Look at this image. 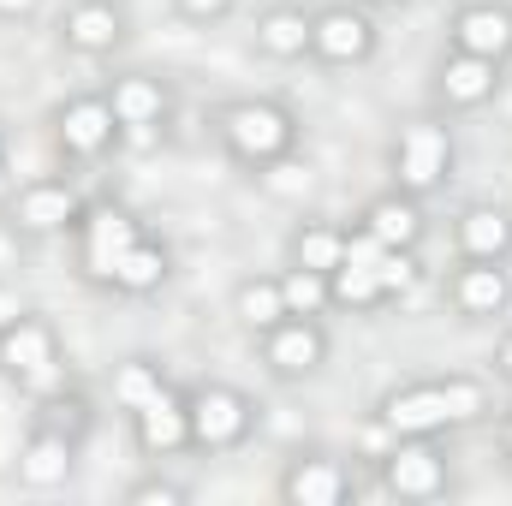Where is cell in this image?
I'll use <instances>...</instances> for the list:
<instances>
[{
	"mask_svg": "<svg viewBox=\"0 0 512 506\" xmlns=\"http://www.w3.org/2000/svg\"><path fill=\"white\" fill-rule=\"evenodd\" d=\"M280 298H286V316H328L334 310V286H328V274H316V268H298V262H286L280 268Z\"/></svg>",
	"mask_w": 512,
	"mask_h": 506,
	"instance_id": "29",
	"label": "cell"
},
{
	"mask_svg": "<svg viewBox=\"0 0 512 506\" xmlns=\"http://www.w3.org/2000/svg\"><path fill=\"white\" fill-rule=\"evenodd\" d=\"M54 36L78 60H114L131 42V12H126V0H72L60 12Z\"/></svg>",
	"mask_w": 512,
	"mask_h": 506,
	"instance_id": "14",
	"label": "cell"
},
{
	"mask_svg": "<svg viewBox=\"0 0 512 506\" xmlns=\"http://www.w3.org/2000/svg\"><path fill=\"white\" fill-rule=\"evenodd\" d=\"M167 280H173V251H167L155 233H143L126 251L120 274H114V292H120V298H155Z\"/></svg>",
	"mask_w": 512,
	"mask_h": 506,
	"instance_id": "25",
	"label": "cell"
},
{
	"mask_svg": "<svg viewBox=\"0 0 512 506\" xmlns=\"http://www.w3.org/2000/svg\"><path fill=\"white\" fill-rule=\"evenodd\" d=\"M441 298H447V310L459 322H501L512 310V268L507 262H471V256H459L453 274H447V286H441Z\"/></svg>",
	"mask_w": 512,
	"mask_h": 506,
	"instance_id": "16",
	"label": "cell"
},
{
	"mask_svg": "<svg viewBox=\"0 0 512 506\" xmlns=\"http://www.w3.org/2000/svg\"><path fill=\"white\" fill-rule=\"evenodd\" d=\"M376 477H382V495L423 506L453 489V459H447L441 435H399L376 453Z\"/></svg>",
	"mask_w": 512,
	"mask_h": 506,
	"instance_id": "7",
	"label": "cell"
},
{
	"mask_svg": "<svg viewBox=\"0 0 512 506\" xmlns=\"http://www.w3.org/2000/svg\"><path fill=\"white\" fill-rule=\"evenodd\" d=\"M352 227H364L382 251H423V239H429L423 197H411V191H399V185L376 191V197L352 215Z\"/></svg>",
	"mask_w": 512,
	"mask_h": 506,
	"instance_id": "17",
	"label": "cell"
},
{
	"mask_svg": "<svg viewBox=\"0 0 512 506\" xmlns=\"http://www.w3.org/2000/svg\"><path fill=\"white\" fill-rule=\"evenodd\" d=\"M215 143L227 149L233 167L245 173H262L274 161H286L298 149V114L274 96H239V102H221L215 108Z\"/></svg>",
	"mask_w": 512,
	"mask_h": 506,
	"instance_id": "2",
	"label": "cell"
},
{
	"mask_svg": "<svg viewBox=\"0 0 512 506\" xmlns=\"http://www.w3.org/2000/svg\"><path fill=\"white\" fill-rule=\"evenodd\" d=\"M137 239H143V221L131 215L126 203H114V197L84 203V215H78V227H72V262H78V280L114 292V274H120V262H126V251L137 245Z\"/></svg>",
	"mask_w": 512,
	"mask_h": 506,
	"instance_id": "4",
	"label": "cell"
},
{
	"mask_svg": "<svg viewBox=\"0 0 512 506\" xmlns=\"http://www.w3.org/2000/svg\"><path fill=\"white\" fill-rule=\"evenodd\" d=\"M72 471H78V447H72L66 435H54V429H36V423H30V435H24L18 453H12V477H18V489L48 495V489H66Z\"/></svg>",
	"mask_w": 512,
	"mask_h": 506,
	"instance_id": "20",
	"label": "cell"
},
{
	"mask_svg": "<svg viewBox=\"0 0 512 506\" xmlns=\"http://www.w3.org/2000/svg\"><path fill=\"white\" fill-rule=\"evenodd\" d=\"M286 262L316 268V274H334V268L346 262V221H322V215L298 221V227L286 233Z\"/></svg>",
	"mask_w": 512,
	"mask_h": 506,
	"instance_id": "24",
	"label": "cell"
},
{
	"mask_svg": "<svg viewBox=\"0 0 512 506\" xmlns=\"http://www.w3.org/2000/svg\"><path fill=\"white\" fill-rule=\"evenodd\" d=\"M42 6H48V0H0V18H6V24H30Z\"/></svg>",
	"mask_w": 512,
	"mask_h": 506,
	"instance_id": "34",
	"label": "cell"
},
{
	"mask_svg": "<svg viewBox=\"0 0 512 506\" xmlns=\"http://www.w3.org/2000/svg\"><path fill=\"white\" fill-rule=\"evenodd\" d=\"M495 441H501V459L512 465V405L501 411V423H495Z\"/></svg>",
	"mask_w": 512,
	"mask_h": 506,
	"instance_id": "35",
	"label": "cell"
},
{
	"mask_svg": "<svg viewBox=\"0 0 512 506\" xmlns=\"http://www.w3.org/2000/svg\"><path fill=\"white\" fill-rule=\"evenodd\" d=\"M453 161H459V143H453L447 114H411V120H399L393 143H387V179L411 197L447 191Z\"/></svg>",
	"mask_w": 512,
	"mask_h": 506,
	"instance_id": "3",
	"label": "cell"
},
{
	"mask_svg": "<svg viewBox=\"0 0 512 506\" xmlns=\"http://www.w3.org/2000/svg\"><path fill=\"white\" fill-rule=\"evenodd\" d=\"M185 501H191V483L161 477V471H149V477L126 483V506H185Z\"/></svg>",
	"mask_w": 512,
	"mask_h": 506,
	"instance_id": "31",
	"label": "cell"
},
{
	"mask_svg": "<svg viewBox=\"0 0 512 506\" xmlns=\"http://www.w3.org/2000/svg\"><path fill=\"white\" fill-rule=\"evenodd\" d=\"M233 6H239V0H173V12H179L185 24H221Z\"/></svg>",
	"mask_w": 512,
	"mask_h": 506,
	"instance_id": "32",
	"label": "cell"
},
{
	"mask_svg": "<svg viewBox=\"0 0 512 506\" xmlns=\"http://www.w3.org/2000/svg\"><path fill=\"white\" fill-rule=\"evenodd\" d=\"M0 161H6V137H0Z\"/></svg>",
	"mask_w": 512,
	"mask_h": 506,
	"instance_id": "37",
	"label": "cell"
},
{
	"mask_svg": "<svg viewBox=\"0 0 512 506\" xmlns=\"http://www.w3.org/2000/svg\"><path fill=\"white\" fill-rule=\"evenodd\" d=\"M274 495H280L286 506H346L352 495H358V477H352V465H346L340 453L304 447V453L286 459Z\"/></svg>",
	"mask_w": 512,
	"mask_h": 506,
	"instance_id": "15",
	"label": "cell"
},
{
	"mask_svg": "<svg viewBox=\"0 0 512 506\" xmlns=\"http://www.w3.org/2000/svg\"><path fill=\"white\" fill-rule=\"evenodd\" d=\"M256 54L274 60V66H292V60H310V12L298 0H280L268 12H256V30H251Z\"/></svg>",
	"mask_w": 512,
	"mask_h": 506,
	"instance_id": "22",
	"label": "cell"
},
{
	"mask_svg": "<svg viewBox=\"0 0 512 506\" xmlns=\"http://www.w3.org/2000/svg\"><path fill=\"white\" fill-rule=\"evenodd\" d=\"M256 358H262V370L274 381H310L328 370L334 340H328V328L316 316H286L280 328L256 334Z\"/></svg>",
	"mask_w": 512,
	"mask_h": 506,
	"instance_id": "13",
	"label": "cell"
},
{
	"mask_svg": "<svg viewBox=\"0 0 512 506\" xmlns=\"http://www.w3.org/2000/svg\"><path fill=\"white\" fill-rule=\"evenodd\" d=\"M507 84V66L501 60H483V54H465V48H447L429 72V96H435V114H483Z\"/></svg>",
	"mask_w": 512,
	"mask_h": 506,
	"instance_id": "11",
	"label": "cell"
},
{
	"mask_svg": "<svg viewBox=\"0 0 512 506\" xmlns=\"http://www.w3.org/2000/svg\"><path fill=\"white\" fill-rule=\"evenodd\" d=\"M447 48L483 54V60H512V0H459L447 12Z\"/></svg>",
	"mask_w": 512,
	"mask_h": 506,
	"instance_id": "19",
	"label": "cell"
},
{
	"mask_svg": "<svg viewBox=\"0 0 512 506\" xmlns=\"http://www.w3.org/2000/svg\"><path fill=\"white\" fill-rule=\"evenodd\" d=\"M30 423L36 429H54V435H66L72 447H84L90 441V429H96V405H90V393L84 387H48V393H36V411H30Z\"/></svg>",
	"mask_w": 512,
	"mask_h": 506,
	"instance_id": "23",
	"label": "cell"
},
{
	"mask_svg": "<svg viewBox=\"0 0 512 506\" xmlns=\"http://www.w3.org/2000/svg\"><path fill=\"white\" fill-rule=\"evenodd\" d=\"M131 423V441H137V453L143 459H179V453H191V405H185V393L179 387H167V393H155L149 405H137L126 417Z\"/></svg>",
	"mask_w": 512,
	"mask_h": 506,
	"instance_id": "18",
	"label": "cell"
},
{
	"mask_svg": "<svg viewBox=\"0 0 512 506\" xmlns=\"http://www.w3.org/2000/svg\"><path fill=\"white\" fill-rule=\"evenodd\" d=\"M370 268H376V280H382V292L393 298V304H399L405 292H417V286H423V256H417V251H382Z\"/></svg>",
	"mask_w": 512,
	"mask_h": 506,
	"instance_id": "30",
	"label": "cell"
},
{
	"mask_svg": "<svg viewBox=\"0 0 512 506\" xmlns=\"http://www.w3.org/2000/svg\"><path fill=\"white\" fill-rule=\"evenodd\" d=\"M0 376L24 393H48L66 381V364H60V328L54 316L42 310H18L0 322Z\"/></svg>",
	"mask_w": 512,
	"mask_h": 506,
	"instance_id": "5",
	"label": "cell"
},
{
	"mask_svg": "<svg viewBox=\"0 0 512 506\" xmlns=\"http://www.w3.org/2000/svg\"><path fill=\"white\" fill-rule=\"evenodd\" d=\"M102 96H108V108H114V120H120V143L155 149V143L167 137V120H173V90H167V78L126 66V72H114V78L102 84Z\"/></svg>",
	"mask_w": 512,
	"mask_h": 506,
	"instance_id": "10",
	"label": "cell"
},
{
	"mask_svg": "<svg viewBox=\"0 0 512 506\" xmlns=\"http://www.w3.org/2000/svg\"><path fill=\"white\" fill-rule=\"evenodd\" d=\"M382 48V24L370 6L358 0H340V6H322L310 12V60L328 66V72H352V66H370Z\"/></svg>",
	"mask_w": 512,
	"mask_h": 506,
	"instance_id": "8",
	"label": "cell"
},
{
	"mask_svg": "<svg viewBox=\"0 0 512 506\" xmlns=\"http://www.w3.org/2000/svg\"><path fill=\"white\" fill-rule=\"evenodd\" d=\"M328 286H334V310H352V316H382L393 304L376 280V268H364V262H340L328 274Z\"/></svg>",
	"mask_w": 512,
	"mask_h": 506,
	"instance_id": "28",
	"label": "cell"
},
{
	"mask_svg": "<svg viewBox=\"0 0 512 506\" xmlns=\"http://www.w3.org/2000/svg\"><path fill=\"white\" fill-rule=\"evenodd\" d=\"M108 387H114V411H137V405H149V399H155V393H167V387H173V376H167V364H161V358H149V352H131V358H120V364H114V381H108Z\"/></svg>",
	"mask_w": 512,
	"mask_h": 506,
	"instance_id": "27",
	"label": "cell"
},
{
	"mask_svg": "<svg viewBox=\"0 0 512 506\" xmlns=\"http://www.w3.org/2000/svg\"><path fill=\"white\" fill-rule=\"evenodd\" d=\"M489 376L512 387V328H501V334H495V346H489Z\"/></svg>",
	"mask_w": 512,
	"mask_h": 506,
	"instance_id": "33",
	"label": "cell"
},
{
	"mask_svg": "<svg viewBox=\"0 0 512 506\" xmlns=\"http://www.w3.org/2000/svg\"><path fill=\"white\" fill-rule=\"evenodd\" d=\"M387 435H459L495 417L489 381L483 376H423V381H399L387 387L370 411Z\"/></svg>",
	"mask_w": 512,
	"mask_h": 506,
	"instance_id": "1",
	"label": "cell"
},
{
	"mask_svg": "<svg viewBox=\"0 0 512 506\" xmlns=\"http://www.w3.org/2000/svg\"><path fill=\"white\" fill-rule=\"evenodd\" d=\"M48 126H54L60 161H72V167H96V161H108V155L120 149V120H114V108H108L102 90L66 96V102L48 114Z\"/></svg>",
	"mask_w": 512,
	"mask_h": 506,
	"instance_id": "9",
	"label": "cell"
},
{
	"mask_svg": "<svg viewBox=\"0 0 512 506\" xmlns=\"http://www.w3.org/2000/svg\"><path fill=\"white\" fill-rule=\"evenodd\" d=\"M78 215H84V191L72 185V179H30V185H18V197L6 203V227L18 233V239H72V227H78Z\"/></svg>",
	"mask_w": 512,
	"mask_h": 506,
	"instance_id": "12",
	"label": "cell"
},
{
	"mask_svg": "<svg viewBox=\"0 0 512 506\" xmlns=\"http://www.w3.org/2000/svg\"><path fill=\"white\" fill-rule=\"evenodd\" d=\"M453 251L471 262H512V209L507 203H465L453 215Z\"/></svg>",
	"mask_w": 512,
	"mask_h": 506,
	"instance_id": "21",
	"label": "cell"
},
{
	"mask_svg": "<svg viewBox=\"0 0 512 506\" xmlns=\"http://www.w3.org/2000/svg\"><path fill=\"white\" fill-rule=\"evenodd\" d=\"M233 316H239V328L245 334H268V328H280L286 322V298H280V274H245L239 286H233Z\"/></svg>",
	"mask_w": 512,
	"mask_h": 506,
	"instance_id": "26",
	"label": "cell"
},
{
	"mask_svg": "<svg viewBox=\"0 0 512 506\" xmlns=\"http://www.w3.org/2000/svg\"><path fill=\"white\" fill-rule=\"evenodd\" d=\"M191 405V453L203 459H221V453H239L251 447L256 435V399L233 381H197L185 393Z\"/></svg>",
	"mask_w": 512,
	"mask_h": 506,
	"instance_id": "6",
	"label": "cell"
},
{
	"mask_svg": "<svg viewBox=\"0 0 512 506\" xmlns=\"http://www.w3.org/2000/svg\"><path fill=\"white\" fill-rule=\"evenodd\" d=\"M358 6H370V12H399V6H411V0H358Z\"/></svg>",
	"mask_w": 512,
	"mask_h": 506,
	"instance_id": "36",
	"label": "cell"
}]
</instances>
